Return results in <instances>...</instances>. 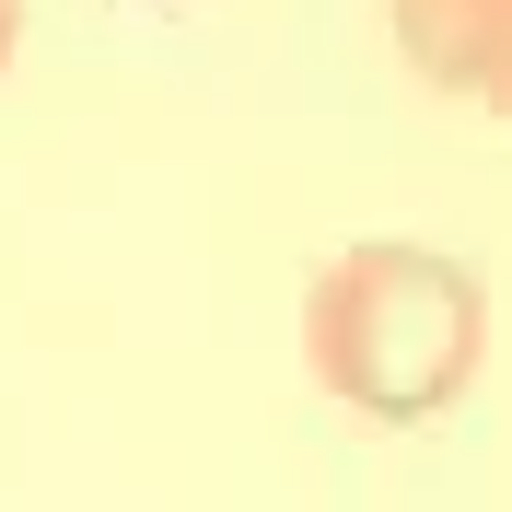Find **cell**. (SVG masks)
Returning <instances> with one entry per match:
<instances>
[{"label": "cell", "instance_id": "cell-1", "mask_svg": "<svg viewBox=\"0 0 512 512\" xmlns=\"http://www.w3.org/2000/svg\"><path fill=\"white\" fill-rule=\"evenodd\" d=\"M489 350V291L443 245H350L303 291V361L361 419H443Z\"/></svg>", "mask_w": 512, "mask_h": 512}, {"label": "cell", "instance_id": "cell-2", "mask_svg": "<svg viewBox=\"0 0 512 512\" xmlns=\"http://www.w3.org/2000/svg\"><path fill=\"white\" fill-rule=\"evenodd\" d=\"M396 47H408V70H431L443 94H501L512 0H396Z\"/></svg>", "mask_w": 512, "mask_h": 512}, {"label": "cell", "instance_id": "cell-3", "mask_svg": "<svg viewBox=\"0 0 512 512\" xmlns=\"http://www.w3.org/2000/svg\"><path fill=\"white\" fill-rule=\"evenodd\" d=\"M12 47H24V0H0V70H12Z\"/></svg>", "mask_w": 512, "mask_h": 512}]
</instances>
